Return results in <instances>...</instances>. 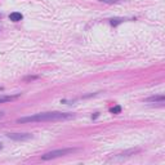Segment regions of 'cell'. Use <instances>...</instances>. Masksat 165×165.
Masks as SVG:
<instances>
[{"mask_svg": "<svg viewBox=\"0 0 165 165\" xmlns=\"http://www.w3.org/2000/svg\"><path fill=\"white\" fill-rule=\"evenodd\" d=\"M99 1H103V3H107V4H114V3H118L119 0H99Z\"/></svg>", "mask_w": 165, "mask_h": 165, "instance_id": "9c48e42d", "label": "cell"}, {"mask_svg": "<svg viewBox=\"0 0 165 165\" xmlns=\"http://www.w3.org/2000/svg\"><path fill=\"white\" fill-rule=\"evenodd\" d=\"M164 101H165L164 96H154V97H150V98L144 99V102H157V103H163Z\"/></svg>", "mask_w": 165, "mask_h": 165, "instance_id": "277c9868", "label": "cell"}, {"mask_svg": "<svg viewBox=\"0 0 165 165\" xmlns=\"http://www.w3.org/2000/svg\"><path fill=\"white\" fill-rule=\"evenodd\" d=\"M123 21H124V18H112L111 19V25L112 26H118L119 23H121Z\"/></svg>", "mask_w": 165, "mask_h": 165, "instance_id": "52a82bcc", "label": "cell"}, {"mask_svg": "<svg viewBox=\"0 0 165 165\" xmlns=\"http://www.w3.org/2000/svg\"><path fill=\"white\" fill-rule=\"evenodd\" d=\"M3 116H4V112H3V111H0V119H1Z\"/></svg>", "mask_w": 165, "mask_h": 165, "instance_id": "30bf717a", "label": "cell"}, {"mask_svg": "<svg viewBox=\"0 0 165 165\" xmlns=\"http://www.w3.org/2000/svg\"><path fill=\"white\" fill-rule=\"evenodd\" d=\"M75 118L74 114L69 112H40V114H35L31 116H25V118H19L18 123H47V121H63V120H71Z\"/></svg>", "mask_w": 165, "mask_h": 165, "instance_id": "6da1fadb", "label": "cell"}, {"mask_svg": "<svg viewBox=\"0 0 165 165\" xmlns=\"http://www.w3.org/2000/svg\"><path fill=\"white\" fill-rule=\"evenodd\" d=\"M0 150H1V143H0Z\"/></svg>", "mask_w": 165, "mask_h": 165, "instance_id": "8fae6325", "label": "cell"}, {"mask_svg": "<svg viewBox=\"0 0 165 165\" xmlns=\"http://www.w3.org/2000/svg\"><path fill=\"white\" fill-rule=\"evenodd\" d=\"M6 137L11 138L13 141H26V140L32 138V134H30V133H8Z\"/></svg>", "mask_w": 165, "mask_h": 165, "instance_id": "3957f363", "label": "cell"}, {"mask_svg": "<svg viewBox=\"0 0 165 165\" xmlns=\"http://www.w3.org/2000/svg\"><path fill=\"white\" fill-rule=\"evenodd\" d=\"M18 96H13V97H11V96H1L0 97V103H4V102H11V101H13V99H16Z\"/></svg>", "mask_w": 165, "mask_h": 165, "instance_id": "8992f818", "label": "cell"}, {"mask_svg": "<svg viewBox=\"0 0 165 165\" xmlns=\"http://www.w3.org/2000/svg\"><path fill=\"white\" fill-rule=\"evenodd\" d=\"M110 111H111V114H120V112H121V107H120V106H114V107L110 110Z\"/></svg>", "mask_w": 165, "mask_h": 165, "instance_id": "ba28073f", "label": "cell"}, {"mask_svg": "<svg viewBox=\"0 0 165 165\" xmlns=\"http://www.w3.org/2000/svg\"><path fill=\"white\" fill-rule=\"evenodd\" d=\"M75 152V148H62V150H53L50 152H47L41 156L43 160H50V159H56V157H61L64 155H69Z\"/></svg>", "mask_w": 165, "mask_h": 165, "instance_id": "7a4b0ae2", "label": "cell"}, {"mask_svg": "<svg viewBox=\"0 0 165 165\" xmlns=\"http://www.w3.org/2000/svg\"><path fill=\"white\" fill-rule=\"evenodd\" d=\"M9 18H11V21L13 22H18V21H21L22 18H23V16L21 14V13H18V12H13L9 14Z\"/></svg>", "mask_w": 165, "mask_h": 165, "instance_id": "5b68a950", "label": "cell"}]
</instances>
